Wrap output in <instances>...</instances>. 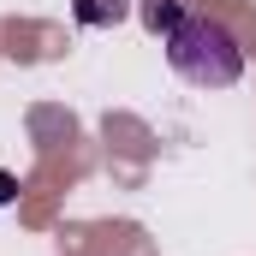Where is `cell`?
Returning <instances> with one entry per match:
<instances>
[{"label":"cell","instance_id":"obj_3","mask_svg":"<svg viewBox=\"0 0 256 256\" xmlns=\"http://www.w3.org/2000/svg\"><path fill=\"white\" fill-rule=\"evenodd\" d=\"M179 18H185V6H179V0H143V24H149L155 36H173V30H179Z\"/></svg>","mask_w":256,"mask_h":256},{"label":"cell","instance_id":"obj_2","mask_svg":"<svg viewBox=\"0 0 256 256\" xmlns=\"http://www.w3.org/2000/svg\"><path fill=\"white\" fill-rule=\"evenodd\" d=\"M131 0H78L72 12H78V24H90V30H108V24H120L126 18Z\"/></svg>","mask_w":256,"mask_h":256},{"label":"cell","instance_id":"obj_1","mask_svg":"<svg viewBox=\"0 0 256 256\" xmlns=\"http://www.w3.org/2000/svg\"><path fill=\"white\" fill-rule=\"evenodd\" d=\"M161 48H167V66H173L185 84H196V90H226V84L244 78V48H238V36H232L220 18H208V12H185L179 30L161 36Z\"/></svg>","mask_w":256,"mask_h":256},{"label":"cell","instance_id":"obj_4","mask_svg":"<svg viewBox=\"0 0 256 256\" xmlns=\"http://www.w3.org/2000/svg\"><path fill=\"white\" fill-rule=\"evenodd\" d=\"M0 202H12V179L6 173H0Z\"/></svg>","mask_w":256,"mask_h":256}]
</instances>
